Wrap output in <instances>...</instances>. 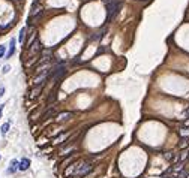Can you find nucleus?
<instances>
[{"label":"nucleus","instance_id":"1","mask_svg":"<svg viewBox=\"0 0 189 178\" xmlns=\"http://www.w3.org/2000/svg\"><path fill=\"white\" fill-rule=\"evenodd\" d=\"M119 6H120L119 0H110V2H107V23H110L114 18L116 12L119 11Z\"/></svg>","mask_w":189,"mask_h":178},{"label":"nucleus","instance_id":"2","mask_svg":"<svg viewBox=\"0 0 189 178\" xmlns=\"http://www.w3.org/2000/svg\"><path fill=\"white\" fill-rule=\"evenodd\" d=\"M41 51H42L41 42H39V41H36V42H33L32 45L27 48V52H26V57H35L36 54H39Z\"/></svg>","mask_w":189,"mask_h":178},{"label":"nucleus","instance_id":"3","mask_svg":"<svg viewBox=\"0 0 189 178\" xmlns=\"http://www.w3.org/2000/svg\"><path fill=\"white\" fill-rule=\"evenodd\" d=\"M72 117H74V112H72V111H65V112H60V114L56 115V121L63 123V121H68V120L72 118Z\"/></svg>","mask_w":189,"mask_h":178},{"label":"nucleus","instance_id":"4","mask_svg":"<svg viewBox=\"0 0 189 178\" xmlns=\"http://www.w3.org/2000/svg\"><path fill=\"white\" fill-rule=\"evenodd\" d=\"M29 168H30V160L27 157L21 159V162H18V169L20 171H27Z\"/></svg>","mask_w":189,"mask_h":178},{"label":"nucleus","instance_id":"5","mask_svg":"<svg viewBox=\"0 0 189 178\" xmlns=\"http://www.w3.org/2000/svg\"><path fill=\"white\" fill-rule=\"evenodd\" d=\"M14 52H15V39H11V42H9V51H8L6 57L11 58V57L14 56Z\"/></svg>","mask_w":189,"mask_h":178},{"label":"nucleus","instance_id":"6","mask_svg":"<svg viewBox=\"0 0 189 178\" xmlns=\"http://www.w3.org/2000/svg\"><path fill=\"white\" fill-rule=\"evenodd\" d=\"M17 169H18V162H17V160H12L11 165H9V168H8V172L12 174V172L17 171Z\"/></svg>","mask_w":189,"mask_h":178},{"label":"nucleus","instance_id":"7","mask_svg":"<svg viewBox=\"0 0 189 178\" xmlns=\"http://www.w3.org/2000/svg\"><path fill=\"white\" fill-rule=\"evenodd\" d=\"M26 32H27V29H26V27H23V29L20 30V36H18L20 43H24V42H26Z\"/></svg>","mask_w":189,"mask_h":178},{"label":"nucleus","instance_id":"8","mask_svg":"<svg viewBox=\"0 0 189 178\" xmlns=\"http://www.w3.org/2000/svg\"><path fill=\"white\" fill-rule=\"evenodd\" d=\"M179 135L182 136V138H189V129L188 127H182L179 130Z\"/></svg>","mask_w":189,"mask_h":178},{"label":"nucleus","instance_id":"9","mask_svg":"<svg viewBox=\"0 0 189 178\" xmlns=\"http://www.w3.org/2000/svg\"><path fill=\"white\" fill-rule=\"evenodd\" d=\"M189 157V151L188 150H185V151H182V154H180V157H179V162H185V160Z\"/></svg>","mask_w":189,"mask_h":178},{"label":"nucleus","instance_id":"10","mask_svg":"<svg viewBox=\"0 0 189 178\" xmlns=\"http://www.w3.org/2000/svg\"><path fill=\"white\" fill-rule=\"evenodd\" d=\"M9 127H11V124H9V123H5L3 126H2V129H0V132H2V135H6V133L9 132Z\"/></svg>","mask_w":189,"mask_h":178},{"label":"nucleus","instance_id":"11","mask_svg":"<svg viewBox=\"0 0 189 178\" xmlns=\"http://www.w3.org/2000/svg\"><path fill=\"white\" fill-rule=\"evenodd\" d=\"M188 145H189V142H188V138H183V139H182V142H180V145H179V147L183 150V148H188Z\"/></svg>","mask_w":189,"mask_h":178},{"label":"nucleus","instance_id":"12","mask_svg":"<svg viewBox=\"0 0 189 178\" xmlns=\"http://www.w3.org/2000/svg\"><path fill=\"white\" fill-rule=\"evenodd\" d=\"M42 90V84L41 85H36V88H35V90H33L32 91V97H35V96H38V93Z\"/></svg>","mask_w":189,"mask_h":178},{"label":"nucleus","instance_id":"13","mask_svg":"<svg viewBox=\"0 0 189 178\" xmlns=\"http://www.w3.org/2000/svg\"><path fill=\"white\" fill-rule=\"evenodd\" d=\"M5 52H6V47L5 45H0V58L5 56Z\"/></svg>","mask_w":189,"mask_h":178},{"label":"nucleus","instance_id":"14","mask_svg":"<svg viewBox=\"0 0 189 178\" xmlns=\"http://www.w3.org/2000/svg\"><path fill=\"white\" fill-rule=\"evenodd\" d=\"M51 115H54V109H50L48 112H45V115H44V118H48V117H51Z\"/></svg>","mask_w":189,"mask_h":178},{"label":"nucleus","instance_id":"15","mask_svg":"<svg viewBox=\"0 0 189 178\" xmlns=\"http://www.w3.org/2000/svg\"><path fill=\"white\" fill-rule=\"evenodd\" d=\"M186 177H188V172H186V171H182V172L179 174V178H186Z\"/></svg>","mask_w":189,"mask_h":178},{"label":"nucleus","instance_id":"16","mask_svg":"<svg viewBox=\"0 0 189 178\" xmlns=\"http://www.w3.org/2000/svg\"><path fill=\"white\" fill-rule=\"evenodd\" d=\"M9 69H11V67L6 65V66H3V70H2V72H3V74H8V72H9Z\"/></svg>","mask_w":189,"mask_h":178},{"label":"nucleus","instance_id":"17","mask_svg":"<svg viewBox=\"0 0 189 178\" xmlns=\"http://www.w3.org/2000/svg\"><path fill=\"white\" fill-rule=\"evenodd\" d=\"M165 159H167V160H171V159H173V153H165Z\"/></svg>","mask_w":189,"mask_h":178},{"label":"nucleus","instance_id":"18","mask_svg":"<svg viewBox=\"0 0 189 178\" xmlns=\"http://www.w3.org/2000/svg\"><path fill=\"white\" fill-rule=\"evenodd\" d=\"M3 94H5V87H3V85H0V97H2Z\"/></svg>","mask_w":189,"mask_h":178},{"label":"nucleus","instance_id":"19","mask_svg":"<svg viewBox=\"0 0 189 178\" xmlns=\"http://www.w3.org/2000/svg\"><path fill=\"white\" fill-rule=\"evenodd\" d=\"M2 111H3V105H0V117H2Z\"/></svg>","mask_w":189,"mask_h":178},{"label":"nucleus","instance_id":"20","mask_svg":"<svg viewBox=\"0 0 189 178\" xmlns=\"http://www.w3.org/2000/svg\"><path fill=\"white\" fill-rule=\"evenodd\" d=\"M185 124H186V126H189V120H188V121H186V123H185Z\"/></svg>","mask_w":189,"mask_h":178},{"label":"nucleus","instance_id":"21","mask_svg":"<svg viewBox=\"0 0 189 178\" xmlns=\"http://www.w3.org/2000/svg\"><path fill=\"white\" fill-rule=\"evenodd\" d=\"M186 178H189V174H188V177H186Z\"/></svg>","mask_w":189,"mask_h":178},{"label":"nucleus","instance_id":"22","mask_svg":"<svg viewBox=\"0 0 189 178\" xmlns=\"http://www.w3.org/2000/svg\"><path fill=\"white\" fill-rule=\"evenodd\" d=\"M0 159H2V156H0Z\"/></svg>","mask_w":189,"mask_h":178}]
</instances>
